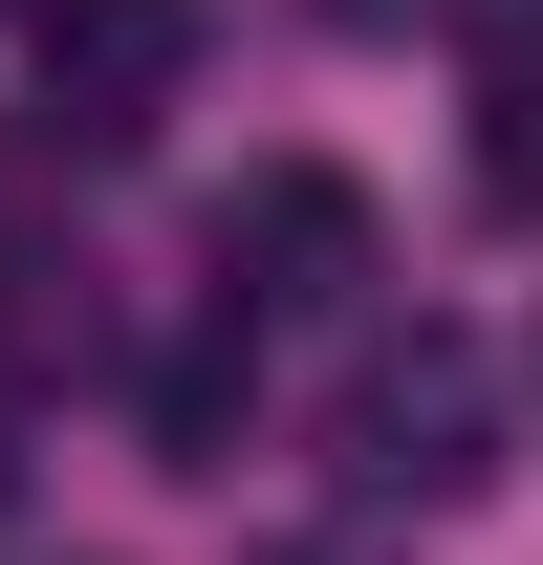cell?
Here are the masks:
<instances>
[{
	"label": "cell",
	"mask_w": 543,
	"mask_h": 565,
	"mask_svg": "<svg viewBox=\"0 0 543 565\" xmlns=\"http://www.w3.org/2000/svg\"><path fill=\"white\" fill-rule=\"evenodd\" d=\"M217 282H239V305H348V282H370V196H348V174H262V196L217 217Z\"/></svg>",
	"instance_id": "cell-3"
},
{
	"label": "cell",
	"mask_w": 543,
	"mask_h": 565,
	"mask_svg": "<svg viewBox=\"0 0 543 565\" xmlns=\"http://www.w3.org/2000/svg\"><path fill=\"white\" fill-rule=\"evenodd\" d=\"M478 457H500V392H478V349H457V327L370 349V392H348V479H370V500H457Z\"/></svg>",
	"instance_id": "cell-1"
},
{
	"label": "cell",
	"mask_w": 543,
	"mask_h": 565,
	"mask_svg": "<svg viewBox=\"0 0 543 565\" xmlns=\"http://www.w3.org/2000/svg\"><path fill=\"white\" fill-rule=\"evenodd\" d=\"M478 196L543 217V66H478Z\"/></svg>",
	"instance_id": "cell-4"
},
{
	"label": "cell",
	"mask_w": 543,
	"mask_h": 565,
	"mask_svg": "<svg viewBox=\"0 0 543 565\" xmlns=\"http://www.w3.org/2000/svg\"><path fill=\"white\" fill-rule=\"evenodd\" d=\"M0 457H22V392H0Z\"/></svg>",
	"instance_id": "cell-6"
},
{
	"label": "cell",
	"mask_w": 543,
	"mask_h": 565,
	"mask_svg": "<svg viewBox=\"0 0 543 565\" xmlns=\"http://www.w3.org/2000/svg\"><path fill=\"white\" fill-rule=\"evenodd\" d=\"M174 87H196V0H44V109L87 152H131Z\"/></svg>",
	"instance_id": "cell-2"
},
{
	"label": "cell",
	"mask_w": 543,
	"mask_h": 565,
	"mask_svg": "<svg viewBox=\"0 0 543 565\" xmlns=\"http://www.w3.org/2000/svg\"><path fill=\"white\" fill-rule=\"evenodd\" d=\"M152 435L217 479V435H239V370H217V349H174V370H152Z\"/></svg>",
	"instance_id": "cell-5"
},
{
	"label": "cell",
	"mask_w": 543,
	"mask_h": 565,
	"mask_svg": "<svg viewBox=\"0 0 543 565\" xmlns=\"http://www.w3.org/2000/svg\"><path fill=\"white\" fill-rule=\"evenodd\" d=\"M22 22H44V0H22Z\"/></svg>",
	"instance_id": "cell-7"
}]
</instances>
